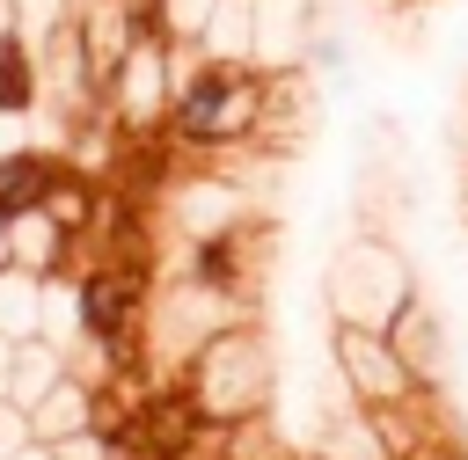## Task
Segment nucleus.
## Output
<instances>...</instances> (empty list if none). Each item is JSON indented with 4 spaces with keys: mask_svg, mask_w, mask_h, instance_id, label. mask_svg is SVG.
<instances>
[{
    "mask_svg": "<svg viewBox=\"0 0 468 460\" xmlns=\"http://www.w3.org/2000/svg\"><path fill=\"white\" fill-rule=\"evenodd\" d=\"M7 372H15V343L0 336V402H7Z\"/></svg>",
    "mask_w": 468,
    "mask_h": 460,
    "instance_id": "obj_16",
    "label": "nucleus"
},
{
    "mask_svg": "<svg viewBox=\"0 0 468 460\" xmlns=\"http://www.w3.org/2000/svg\"><path fill=\"white\" fill-rule=\"evenodd\" d=\"M88 423H102V402H95V380H80V372H66V380L29 409V438H37V445H58V438H73V431H88Z\"/></svg>",
    "mask_w": 468,
    "mask_h": 460,
    "instance_id": "obj_10",
    "label": "nucleus"
},
{
    "mask_svg": "<svg viewBox=\"0 0 468 460\" xmlns=\"http://www.w3.org/2000/svg\"><path fill=\"white\" fill-rule=\"evenodd\" d=\"M388 336H395V350L410 358V372L431 387V380H439V358H446V343H439V314H431L424 299H410V307L395 314V329H388Z\"/></svg>",
    "mask_w": 468,
    "mask_h": 460,
    "instance_id": "obj_14",
    "label": "nucleus"
},
{
    "mask_svg": "<svg viewBox=\"0 0 468 460\" xmlns=\"http://www.w3.org/2000/svg\"><path fill=\"white\" fill-rule=\"evenodd\" d=\"M395 460H439V445H402Z\"/></svg>",
    "mask_w": 468,
    "mask_h": 460,
    "instance_id": "obj_17",
    "label": "nucleus"
},
{
    "mask_svg": "<svg viewBox=\"0 0 468 460\" xmlns=\"http://www.w3.org/2000/svg\"><path fill=\"white\" fill-rule=\"evenodd\" d=\"M307 58H314L322 73H344V66H351V44H344V37H314V44H307Z\"/></svg>",
    "mask_w": 468,
    "mask_h": 460,
    "instance_id": "obj_15",
    "label": "nucleus"
},
{
    "mask_svg": "<svg viewBox=\"0 0 468 460\" xmlns=\"http://www.w3.org/2000/svg\"><path fill=\"white\" fill-rule=\"evenodd\" d=\"M161 204H168V219L183 226V241H197V234H219V226H234V219H249L241 212V190L234 183H219V175H176L168 190H161Z\"/></svg>",
    "mask_w": 468,
    "mask_h": 460,
    "instance_id": "obj_7",
    "label": "nucleus"
},
{
    "mask_svg": "<svg viewBox=\"0 0 468 460\" xmlns=\"http://www.w3.org/2000/svg\"><path fill=\"white\" fill-rule=\"evenodd\" d=\"M176 73H183V37H132V51L102 73V110L124 139H146L168 124V102H176Z\"/></svg>",
    "mask_w": 468,
    "mask_h": 460,
    "instance_id": "obj_3",
    "label": "nucleus"
},
{
    "mask_svg": "<svg viewBox=\"0 0 468 460\" xmlns=\"http://www.w3.org/2000/svg\"><path fill=\"white\" fill-rule=\"evenodd\" d=\"M7 248H15V263H22L29 277H66V270H73V234H66L44 204H29V212L7 219Z\"/></svg>",
    "mask_w": 468,
    "mask_h": 460,
    "instance_id": "obj_8",
    "label": "nucleus"
},
{
    "mask_svg": "<svg viewBox=\"0 0 468 460\" xmlns=\"http://www.w3.org/2000/svg\"><path fill=\"white\" fill-rule=\"evenodd\" d=\"M329 358H336V380L358 409H417L431 387L410 372V358L395 350L388 329H366V321H329Z\"/></svg>",
    "mask_w": 468,
    "mask_h": 460,
    "instance_id": "obj_5",
    "label": "nucleus"
},
{
    "mask_svg": "<svg viewBox=\"0 0 468 460\" xmlns=\"http://www.w3.org/2000/svg\"><path fill=\"white\" fill-rule=\"evenodd\" d=\"M329 321H366V329H395V314L417 299V277L410 263L388 248V241H351L336 263H329Z\"/></svg>",
    "mask_w": 468,
    "mask_h": 460,
    "instance_id": "obj_4",
    "label": "nucleus"
},
{
    "mask_svg": "<svg viewBox=\"0 0 468 460\" xmlns=\"http://www.w3.org/2000/svg\"><path fill=\"white\" fill-rule=\"evenodd\" d=\"M73 372V358H66V343H51V336H29V343H15V372H7V402L29 416L58 380Z\"/></svg>",
    "mask_w": 468,
    "mask_h": 460,
    "instance_id": "obj_11",
    "label": "nucleus"
},
{
    "mask_svg": "<svg viewBox=\"0 0 468 460\" xmlns=\"http://www.w3.org/2000/svg\"><path fill=\"white\" fill-rule=\"evenodd\" d=\"M0 336H7V343L44 336V277H29L22 263L0 270Z\"/></svg>",
    "mask_w": 468,
    "mask_h": 460,
    "instance_id": "obj_13",
    "label": "nucleus"
},
{
    "mask_svg": "<svg viewBox=\"0 0 468 460\" xmlns=\"http://www.w3.org/2000/svg\"><path fill=\"white\" fill-rule=\"evenodd\" d=\"M58 175H66V153H51V146H0V212L15 219L29 204H44Z\"/></svg>",
    "mask_w": 468,
    "mask_h": 460,
    "instance_id": "obj_9",
    "label": "nucleus"
},
{
    "mask_svg": "<svg viewBox=\"0 0 468 460\" xmlns=\"http://www.w3.org/2000/svg\"><path fill=\"white\" fill-rule=\"evenodd\" d=\"M15 263V248H7V212H0V270Z\"/></svg>",
    "mask_w": 468,
    "mask_h": 460,
    "instance_id": "obj_18",
    "label": "nucleus"
},
{
    "mask_svg": "<svg viewBox=\"0 0 468 460\" xmlns=\"http://www.w3.org/2000/svg\"><path fill=\"white\" fill-rule=\"evenodd\" d=\"M7 460H51V445H22V453H7Z\"/></svg>",
    "mask_w": 468,
    "mask_h": 460,
    "instance_id": "obj_19",
    "label": "nucleus"
},
{
    "mask_svg": "<svg viewBox=\"0 0 468 460\" xmlns=\"http://www.w3.org/2000/svg\"><path fill=\"white\" fill-rule=\"evenodd\" d=\"M263 102H271V80H263L249 58L197 51V58H183V73H176L168 139H176L183 153H227V146H249V139L263 131Z\"/></svg>",
    "mask_w": 468,
    "mask_h": 460,
    "instance_id": "obj_1",
    "label": "nucleus"
},
{
    "mask_svg": "<svg viewBox=\"0 0 468 460\" xmlns=\"http://www.w3.org/2000/svg\"><path fill=\"white\" fill-rule=\"evenodd\" d=\"M249 256H256V226H249V219H234V226H219V234L183 241V277H190V285H205V292L241 299V292H249Z\"/></svg>",
    "mask_w": 468,
    "mask_h": 460,
    "instance_id": "obj_6",
    "label": "nucleus"
},
{
    "mask_svg": "<svg viewBox=\"0 0 468 460\" xmlns=\"http://www.w3.org/2000/svg\"><path fill=\"white\" fill-rule=\"evenodd\" d=\"M176 372H183L190 409H197L212 431L256 423V416L271 409V343H263V329H256L249 314L227 321V329H212Z\"/></svg>",
    "mask_w": 468,
    "mask_h": 460,
    "instance_id": "obj_2",
    "label": "nucleus"
},
{
    "mask_svg": "<svg viewBox=\"0 0 468 460\" xmlns=\"http://www.w3.org/2000/svg\"><path fill=\"white\" fill-rule=\"evenodd\" d=\"M37 102H44V58L29 51L22 29H0V124L29 117Z\"/></svg>",
    "mask_w": 468,
    "mask_h": 460,
    "instance_id": "obj_12",
    "label": "nucleus"
},
{
    "mask_svg": "<svg viewBox=\"0 0 468 460\" xmlns=\"http://www.w3.org/2000/svg\"><path fill=\"white\" fill-rule=\"evenodd\" d=\"M0 29H15V0H0Z\"/></svg>",
    "mask_w": 468,
    "mask_h": 460,
    "instance_id": "obj_20",
    "label": "nucleus"
}]
</instances>
